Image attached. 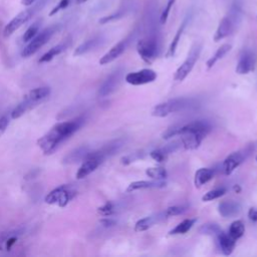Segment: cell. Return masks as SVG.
Returning <instances> with one entry per match:
<instances>
[{
  "label": "cell",
  "mask_w": 257,
  "mask_h": 257,
  "mask_svg": "<svg viewBox=\"0 0 257 257\" xmlns=\"http://www.w3.org/2000/svg\"><path fill=\"white\" fill-rule=\"evenodd\" d=\"M127 43H128V39L125 38L120 40L116 44H114L103 56H101V58L99 59V64L104 65L116 59L125 50Z\"/></svg>",
  "instance_id": "cell-14"
},
{
  "label": "cell",
  "mask_w": 257,
  "mask_h": 257,
  "mask_svg": "<svg viewBox=\"0 0 257 257\" xmlns=\"http://www.w3.org/2000/svg\"><path fill=\"white\" fill-rule=\"evenodd\" d=\"M8 124H9V117L7 115L1 116L0 117V137L5 133Z\"/></svg>",
  "instance_id": "cell-40"
},
{
  "label": "cell",
  "mask_w": 257,
  "mask_h": 257,
  "mask_svg": "<svg viewBox=\"0 0 257 257\" xmlns=\"http://www.w3.org/2000/svg\"><path fill=\"white\" fill-rule=\"evenodd\" d=\"M217 239H218L219 247H220L221 251L223 252V254L230 255L234 250L236 240L231 238L228 234L223 233L222 231L217 235Z\"/></svg>",
  "instance_id": "cell-19"
},
{
  "label": "cell",
  "mask_w": 257,
  "mask_h": 257,
  "mask_svg": "<svg viewBox=\"0 0 257 257\" xmlns=\"http://www.w3.org/2000/svg\"><path fill=\"white\" fill-rule=\"evenodd\" d=\"M199 231L202 234H208V235H215V236H217L221 232V229H220V227L217 224L209 223V224L202 225L200 227Z\"/></svg>",
  "instance_id": "cell-31"
},
{
  "label": "cell",
  "mask_w": 257,
  "mask_h": 257,
  "mask_svg": "<svg viewBox=\"0 0 257 257\" xmlns=\"http://www.w3.org/2000/svg\"><path fill=\"white\" fill-rule=\"evenodd\" d=\"M255 160H256V162H257V156H256V158H255Z\"/></svg>",
  "instance_id": "cell-46"
},
{
  "label": "cell",
  "mask_w": 257,
  "mask_h": 257,
  "mask_svg": "<svg viewBox=\"0 0 257 257\" xmlns=\"http://www.w3.org/2000/svg\"><path fill=\"white\" fill-rule=\"evenodd\" d=\"M214 177V171L208 168H201L196 171L194 177V184L196 188H201Z\"/></svg>",
  "instance_id": "cell-21"
},
{
  "label": "cell",
  "mask_w": 257,
  "mask_h": 257,
  "mask_svg": "<svg viewBox=\"0 0 257 257\" xmlns=\"http://www.w3.org/2000/svg\"><path fill=\"white\" fill-rule=\"evenodd\" d=\"M50 94V88L48 86H40L36 87L32 90H30L24 97L34 102L36 105H38L40 102H42L44 99H46Z\"/></svg>",
  "instance_id": "cell-17"
},
{
  "label": "cell",
  "mask_w": 257,
  "mask_h": 257,
  "mask_svg": "<svg viewBox=\"0 0 257 257\" xmlns=\"http://www.w3.org/2000/svg\"><path fill=\"white\" fill-rule=\"evenodd\" d=\"M192 105H194V103H193V99L191 98H186V97L172 98L157 104L152 110V115L157 117H165L171 114L172 112L184 110L188 107H191Z\"/></svg>",
  "instance_id": "cell-4"
},
{
  "label": "cell",
  "mask_w": 257,
  "mask_h": 257,
  "mask_svg": "<svg viewBox=\"0 0 257 257\" xmlns=\"http://www.w3.org/2000/svg\"><path fill=\"white\" fill-rule=\"evenodd\" d=\"M175 2H176V0H167V3H166V5H165V7H164V9H163V11L160 15V23L161 24H165L167 22L168 17H169L170 12H171V9L174 6Z\"/></svg>",
  "instance_id": "cell-34"
},
{
  "label": "cell",
  "mask_w": 257,
  "mask_h": 257,
  "mask_svg": "<svg viewBox=\"0 0 257 257\" xmlns=\"http://www.w3.org/2000/svg\"><path fill=\"white\" fill-rule=\"evenodd\" d=\"M241 16H242L241 3L238 0H235L231 5L228 13L219 22V25L214 34V40L218 42L224 39L225 37L229 36L233 32L235 27L238 25V23L240 22Z\"/></svg>",
  "instance_id": "cell-3"
},
{
  "label": "cell",
  "mask_w": 257,
  "mask_h": 257,
  "mask_svg": "<svg viewBox=\"0 0 257 257\" xmlns=\"http://www.w3.org/2000/svg\"><path fill=\"white\" fill-rule=\"evenodd\" d=\"M234 190H235L237 193H239L241 189H240V187H239V186H234Z\"/></svg>",
  "instance_id": "cell-44"
},
{
  "label": "cell",
  "mask_w": 257,
  "mask_h": 257,
  "mask_svg": "<svg viewBox=\"0 0 257 257\" xmlns=\"http://www.w3.org/2000/svg\"><path fill=\"white\" fill-rule=\"evenodd\" d=\"M34 106H36V104L34 102H32L31 100L24 97L23 100L20 103H18L14 107V109L11 111V118H13V119L19 118L20 116H22L24 113H26L28 110H30Z\"/></svg>",
  "instance_id": "cell-23"
},
{
  "label": "cell",
  "mask_w": 257,
  "mask_h": 257,
  "mask_svg": "<svg viewBox=\"0 0 257 257\" xmlns=\"http://www.w3.org/2000/svg\"><path fill=\"white\" fill-rule=\"evenodd\" d=\"M200 52H201V45L200 44H195L191 48V50H190L187 58L185 59V61L176 70L175 76H174L175 80L182 81L188 76V74L191 72V70L193 69V67L196 63V61H197V59L200 55Z\"/></svg>",
  "instance_id": "cell-8"
},
{
  "label": "cell",
  "mask_w": 257,
  "mask_h": 257,
  "mask_svg": "<svg viewBox=\"0 0 257 257\" xmlns=\"http://www.w3.org/2000/svg\"><path fill=\"white\" fill-rule=\"evenodd\" d=\"M104 158L98 153V152H93L89 153L88 156L83 160L82 165L76 172V179H84L88 175H90L92 172H94L97 167L102 163Z\"/></svg>",
  "instance_id": "cell-10"
},
{
  "label": "cell",
  "mask_w": 257,
  "mask_h": 257,
  "mask_svg": "<svg viewBox=\"0 0 257 257\" xmlns=\"http://www.w3.org/2000/svg\"><path fill=\"white\" fill-rule=\"evenodd\" d=\"M146 174H147L148 177L152 178L153 180H159V181H163L168 176L167 171L164 168H162V167L148 168L146 170Z\"/></svg>",
  "instance_id": "cell-30"
},
{
  "label": "cell",
  "mask_w": 257,
  "mask_h": 257,
  "mask_svg": "<svg viewBox=\"0 0 257 257\" xmlns=\"http://www.w3.org/2000/svg\"><path fill=\"white\" fill-rule=\"evenodd\" d=\"M101 42V38L100 37H93L89 40H86L85 42H83L82 44H80L74 51V55H81L84 54L92 49H94L95 47H97Z\"/></svg>",
  "instance_id": "cell-26"
},
{
  "label": "cell",
  "mask_w": 257,
  "mask_h": 257,
  "mask_svg": "<svg viewBox=\"0 0 257 257\" xmlns=\"http://www.w3.org/2000/svg\"><path fill=\"white\" fill-rule=\"evenodd\" d=\"M69 4H70V0H60V1L58 2V4L50 11L49 15H50V16H53L54 14H56L57 12H59L60 10H63L64 8H66Z\"/></svg>",
  "instance_id": "cell-39"
},
{
  "label": "cell",
  "mask_w": 257,
  "mask_h": 257,
  "mask_svg": "<svg viewBox=\"0 0 257 257\" xmlns=\"http://www.w3.org/2000/svg\"><path fill=\"white\" fill-rule=\"evenodd\" d=\"M158 49V39L155 35L146 36L137 43V51L141 58L147 63H152L156 59Z\"/></svg>",
  "instance_id": "cell-7"
},
{
  "label": "cell",
  "mask_w": 257,
  "mask_h": 257,
  "mask_svg": "<svg viewBox=\"0 0 257 257\" xmlns=\"http://www.w3.org/2000/svg\"><path fill=\"white\" fill-rule=\"evenodd\" d=\"M86 1H88V0H76V2H77L78 4H82V3L86 2Z\"/></svg>",
  "instance_id": "cell-45"
},
{
  "label": "cell",
  "mask_w": 257,
  "mask_h": 257,
  "mask_svg": "<svg viewBox=\"0 0 257 257\" xmlns=\"http://www.w3.org/2000/svg\"><path fill=\"white\" fill-rule=\"evenodd\" d=\"M39 26H40L39 22H35L31 26H29V28H27V30L24 32L23 41L24 42H29L38 33Z\"/></svg>",
  "instance_id": "cell-33"
},
{
  "label": "cell",
  "mask_w": 257,
  "mask_h": 257,
  "mask_svg": "<svg viewBox=\"0 0 257 257\" xmlns=\"http://www.w3.org/2000/svg\"><path fill=\"white\" fill-rule=\"evenodd\" d=\"M241 211V206L235 201H223L218 205V212L222 217L231 218L238 215Z\"/></svg>",
  "instance_id": "cell-16"
},
{
  "label": "cell",
  "mask_w": 257,
  "mask_h": 257,
  "mask_svg": "<svg viewBox=\"0 0 257 257\" xmlns=\"http://www.w3.org/2000/svg\"><path fill=\"white\" fill-rule=\"evenodd\" d=\"M255 64V56L250 50H244L239 57L236 72L238 74H247L253 70Z\"/></svg>",
  "instance_id": "cell-13"
},
{
  "label": "cell",
  "mask_w": 257,
  "mask_h": 257,
  "mask_svg": "<svg viewBox=\"0 0 257 257\" xmlns=\"http://www.w3.org/2000/svg\"><path fill=\"white\" fill-rule=\"evenodd\" d=\"M74 192L69 189L68 186H60L52 190L45 197V202L49 205L57 204L59 207H64L73 198Z\"/></svg>",
  "instance_id": "cell-9"
},
{
  "label": "cell",
  "mask_w": 257,
  "mask_h": 257,
  "mask_svg": "<svg viewBox=\"0 0 257 257\" xmlns=\"http://www.w3.org/2000/svg\"><path fill=\"white\" fill-rule=\"evenodd\" d=\"M166 186V183L164 181L159 180H153V181H136L128 185L126 191L133 192L136 190H142V189H152V188H162Z\"/></svg>",
  "instance_id": "cell-18"
},
{
  "label": "cell",
  "mask_w": 257,
  "mask_h": 257,
  "mask_svg": "<svg viewBox=\"0 0 257 257\" xmlns=\"http://www.w3.org/2000/svg\"><path fill=\"white\" fill-rule=\"evenodd\" d=\"M120 77H121L120 70H115L112 73H110L100 85L98 89V96L105 97L109 95L111 92H113L116 89L117 85L119 84Z\"/></svg>",
  "instance_id": "cell-12"
},
{
  "label": "cell",
  "mask_w": 257,
  "mask_h": 257,
  "mask_svg": "<svg viewBox=\"0 0 257 257\" xmlns=\"http://www.w3.org/2000/svg\"><path fill=\"white\" fill-rule=\"evenodd\" d=\"M65 49V44H58L54 47H52L51 49H49L46 53H44L40 58H39V62L40 63H45L48 62L50 60H52L55 56H57L58 54H60L63 50Z\"/></svg>",
  "instance_id": "cell-29"
},
{
  "label": "cell",
  "mask_w": 257,
  "mask_h": 257,
  "mask_svg": "<svg viewBox=\"0 0 257 257\" xmlns=\"http://www.w3.org/2000/svg\"><path fill=\"white\" fill-rule=\"evenodd\" d=\"M248 218L252 222H256L257 221V209L256 208L249 209V211H248Z\"/></svg>",
  "instance_id": "cell-41"
},
{
  "label": "cell",
  "mask_w": 257,
  "mask_h": 257,
  "mask_svg": "<svg viewBox=\"0 0 257 257\" xmlns=\"http://www.w3.org/2000/svg\"><path fill=\"white\" fill-rule=\"evenodd\" d=\"M97 211H98V213H99L100 215H102V216H109V215H111L112 212H113V205H112V203H110V202H106L104 205H102L101 207H99V208L97 209Z\"/></svg>",
  "instance_id": "cell-38"
},
{
  "label": "cell",
  "mask_w": 257,
  "mask_h": 257,
  "mask_svg": "<svg viewBox=\"0 0 257 257\" xmlns=\"http://www.w3.org/2000/svg\"><path fill=\"white\" fill-rule=\"evenodd\" d=\"M188 21H189V18H188V17H186V18L182 21L180 27L178 28V30H177V32H176V34H175V36H174V38H173V40H172V42H171L169 48H168V51H167V53H166V56H167V57H172V56L175 55L176 50H177V47H178V44H179V42H180V39H181V37H182V34H183V32H184L186 26H187Z\"/></svg>",
  "instance_id": "cell-22"
},
{
  "label": "cell",
  "mask_w": 257,
  "mask_h": 257,
  "mask_svg": "<svg viewBox=\"0 0 257 257\" xmlns=\"http://www.w3.org/2000/svg\"><path fill=\"white\" fill-rule=\"evenodd\" d=\"M101 224L104 226V227H111L115 224V221L112 220V219H109V218H105V219H102L101 221Z\"/></svg>",
  "instance_id": "cell-42"
},
{
  "label": "cell",
  "mask_w": 257,
  "mask_h": 257,
  "mask_svg": "<svg viewBox=\"0 0 257 257\" xmlns=\"http://www.w3.org/2000/svg\"><path fill=\"white\" fill-rule=\"evenodd\" d=\"M57 30V26H50L42 30L41 32L37 33L24 47V49L21 52V55L23 57H29L35 52H37L45 43L48 42V40L52 37V35Z\"/></svg>",
  "instance_id": "cell-6"
},
{
  "label": "cell",
  "mask_w": 257,
  "mask_h": 257,
  "mask_svg": "<svg viewBox=\"0 0 257 257\" xmlns=\"http://www.w3.org/2000/svg\"><path fill=\"white\" fill-rule=\"evenodd\" d=\"M186 210H187V208L184 206H172V207H169L164 212V214H165V216H177V215L183 214Z\"/></svg>",
  "instance_id": "cell-37"
},
{
  "label": "cell",
  "mask_w": 257,
  "mask_h": 257,
  "mask_svg": "<svg viewBox=\"0 0 257 257\" xmlns=\"http://www.w3.org/2000/svg\"><path fill=\"white\" fill-rule=\"evenodd\" d=\"M211 125L206 120H195L183 125H178V136L186 150H196L210 132Z\"/></svg>",
  "instance_id": "cell-2"
},
{
  "label": "cell",
  "mask_w": 257,
  "mask_h": 257,
  "mask_svg": "<svg viewBox=\"0 0 257 257\" xmlns=\"http://www.w3.org/2000/svg\"><path fill=\"white\" fill-rule=\"evenodd\" d=\"M196 219H186L179 223L174 229H172L169 234L170 235H178V234H185L187 233L196 223Z\"/></svg>",
  "instance_id": "cell-28"
},
{
  "label": "cell",
  "mask_w": 257,
  "mask_h": 257,
  "mask_svg": "<svg viewBox=\"0 0 257 257\" xmlns=\"http://www.w3.org/2000/svg\"><path fill=\"white\" fill-rule=\"evenodd\" d=\"M37 0H21V4L25 5V6H29V5H33Z\"/></svg>",
  "instance_id": "cell-43"
},
{
  "label": "cell",
  "mask_w": 257,
  "mask_h": 257,
  "mask_svg": "<svg viewBox=\"0 0 257 257\" xmlns=\"http://www.w3.org/2000/svg\"><path fill=\"white\" fill-rule=\"evenodd\" d=\"M225 193H226V189H225V188L214 189V190H211V191L207 192V193L202 197V200H203L204 202L212 201V200H215V199L220 198V197L223 196Z\"/></svg>",
  "instance_id": "cell-32"
},
{
  "label": "cell",
  "mask_w": 257,
  "mask_h": 257,
  "mask_svg": "<svg viewBox=\"0 0 257 257\" xmlns=\"http://www.w3.org/2000/svg\"><path fill=\"white\" fill-rule=\"evenodd\" d=\"M42 1H39L38 3H34L32 8H27L21 12H19L16 16H14L10 22L4 27L3 30V35L4 37H9L11 34H13L17 29H19L24 23H26L35 13L36 10L41 8L42 6Z\"/></svg>",
  "instance_id": "cell-5"
},
{
  "label": "cell",
  "mask_w": 257,
  "mask_h": 257,
  "mask_svg": "<svg viewBox=\"0 0 257 257\" xmlns=\"http://www.w3.org/2000/svg\"><path fill=\"white\" fill-rule=\"evenodd\" d=\"M83 123L82 117L56 123L48 133L38 140V146L45 155L52 154L58 146L70 138Z\"/></svg>",
  "instance_id": "cell-1"
},
{
  "label": "cell",
  "mask_w": 257,
  "mask_h": 257,
  "mask_svg": "<svg viewBox=\"0 0 257 257\" xmlns=\"http://www.w3.org/2000/svg\"><path fill=\"white\" fill-rule=\"evenodd\" d=\"M245 232V226L241 220H236L232 222V224L229 227L228 235L233 238L234 240H238L243 236Z\"/></svg>",
  "instance_id": "cell-27"
},
{
  "label": "cell",
  "mask_w": 257,
  "mask_h": 257,
  "mask_svg": "<svg viewBox=\"0 0 257 257\" xmlns=\"http://www.w3.org/2000/svg\"><path fill=\"white\" fill-rule=\"evenodd\" d=\"M124 10H119V11H116L110 15H107V16H104L102 18L99 19V23L100 24H105V23H108L110 21H114V20H117L119 18H121L123 15H124Z\"/></svg>",
  "instance_id": "cell-36"
},
{
  "label": "cell",
  "mask_w": 257,
  "mask_h": 257,
  "mask_svg": "<svg viewBox=\"0 0 257 257\" xmlns=\"http://www.w3.org/2000/svg\"><path fill=\"white\" fill-rule=\"evenodd\" d=\"M165 218V214L161 213L155 216H150V217H145L143 219H140L136 225H135V231L136 232H143L151 228L154 224L158 223L160 220Z\"/></svg>",
  "instance_id": "cell-20"
},
{
  "label": "cell",
  "mask_w": 257,
  "mask_h": 257,
  "mask_svg": "<svg viewBox=\"0 0 257 257\" xmlns=\"http://www.w3.org/2000/svg\"><path fill=\"white\" fill-rule=\"evenodd\" d=\"M168 152L166 151V149H157V150H154L150 153V156L158 163H163L166 161L167 159V156H168Z\"/></svg>",
  "instance_id": "cell-35"
},
{
  "label": "cell",
  "mask_w": 257,
  "mask_h": 257,
  "mask_svg": "<svg viewBox=\"0 0 257 257\" xmlns=\"http://www.w3.org/2000/svg\"><path fill=\"white\" fill-rule=\"evenodd\" d=\"M90 152L88 151V149L86 147H81L78 148L76 150H74L73 152H71L69 155H67L65 157V159H63V163L65 164H72V163H77L79 161L84 160L88 154Z\"/></svg>",
  "instance_id": "cell-24"
},
{
  "label": "cell",
  "mask_w": 257,
  "mask_h": 257,
  "mask_svg": "<svg viewBox=\"0 0 257 257\" xmlns=\"http://www.w3.org/2000/svg\"><path fill=\"white\" fill-rule=\"evenodd\" d=\"M157 78V72L153 69L145 68L130 72L125 75V81L132 85H143L153 82Z\"/></svg>",
  "instance_id": "cell-11"
},
{
  "label": "cell",
  "mask_w": 257,
  "mask_h": 257,
  "mask_svg": "<svg viewBox=\"0 0 257 257\" xmlns=\"http://www.w3.org/2000/svg\"><path fill=\"white\" fill-rule=\"evenodd\" d=\"M231 48H232V46H231L230 44H228V43L221 45V46L217 49V51L214 53V55H212V56L207 60V62H206L207 68H208V69L212 68V67L216 64L217 61H219L220 59H222V58L231 50Z\"/></svg>",
  "instance_id": "cell-25"
},
{
  "label": "cell",
  "mask_w": 257,
  "mask_h": 257,
  "mask_svg": "<svg viewBox=\"0 0 257 257\" xmlns=\"http://www.w3.org/2000/svg\"><path fill=\"white\" fill-rule=\"evenodd\" d=\"M246 156L244 153L241 152H234L230 154L224 161L223 163V168L224 172L226 175H230L234 172V170L244 161Z\"/></svg>",
  "instance_id": "cell-15"
}]
</instances>
